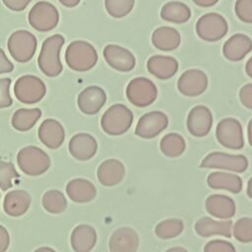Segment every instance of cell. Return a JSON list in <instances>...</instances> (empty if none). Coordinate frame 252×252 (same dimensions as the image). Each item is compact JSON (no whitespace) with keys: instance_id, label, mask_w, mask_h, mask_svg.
<instances>
[{"instance_id":"1","label":"cell","mask_w":252,"mask_h":252,"mask_svg":"<svg viewBox=\"0 0 252 252\" xmlns=\"http://www.w3.org/2000/svg\"><path fill=\"white\" fill-rule=\"evenodd\" d=\"M64 42L65 38L61 34H53L43 41L37 64L45 76L57 77L62 72L63 66L60 61V51Z\"/></svg>"},{"instance_id":"2","label":"cell","mask_w":252,"mask_h":252,"mask_svg":"<svg viewBox=\"0 0 252 252\" xmlns=\"http://www.w3.org/2000/svg\"><path fill=\"white\" fill-rule=\"evenodd\" d=\"M65 61L70 69L77 72H86L96 64L97 52L90 42L74 40L66 48Z\"/></svg>"},{"instance_id":"3","label":"cell","mask_w":252,"mask_h":252,"mask_svg":"<svg viewBox=\"0 0 252 252\" xmlns=\"http://www.w3.org/2000/svg\"><path fill=\"white\" fill-rule=\"evenodd\" d=\"M133 119V113L127 106L116 103L108 107L102 114L100 125L106 134L119 136L130 129Z\"/></svg>"},{"instance_id":"4","label":"cell","mask_w":252,"mask_h":252,"mask_svg":"<svg viewBox=\"0 0 252 252\" xmlns=\"http://www.w3.org/2000/svg\"><path fill=\"white\" fill-rule=\"evenodd\" d=\"M17 162L20 169L30 176L43 174L51 164L49 156L35 146H28L21 149L17 155Z\"/></svg>"},{"instance_id":"5","label":"cell","mask_w":252,"mask_h":252,"mask_svg":"<svg viewBox=\"0 0 252 252\" xmlns=\"http://www.w3.org/2000/svg\"><path fill=\"white\" fill-rule=\"evenodd\" d=\"M37 41L35 36L26 30H19L9 36L7 47L11 56L20 63L30 61L36 50Z\"/></svg>"},{"instance_id":"6","label":"cell","mask_w":252,"mask_h":252,"mask_svg":"<svg viewBox=\"0 0 252 252\" xmlns=\"http://www.w3.org/2000/svg\"><path fill=\"white\" fill-rule=\"evenodd\" d=\"M14 94L21 102L33 104L44 97L46 87L40 78L34 75H24L16 81Z\"/></svg>"},{"instance_id":"7","label":"cell","mask_w":252,"mask_h":252,"mask_svg":"<svg viewBox=\"0 0 252 252\" xmlns=\"http://www.w3.org/2000/svg\"><path fill=\"white\" fill-rule=\"evenodd\" d=\"M28 20L34 30L49 32L58 25L59 12L53 4L47 1H38L30 10Z\"/></svg>"},{"instance_id":"8","label":"cell","mask_w":252,"mask_h":252,"mask_svg":"<svg viewBox=\"0 0 252 252\" xmlns=\"http://www.w3.org/2000/svg\"><path fill=\"white\" fill-rule=\"evenodd\" d=\"M126 96L135 106L146 107L151 105L158 96L156 85L148 78L137 77L126 87Z\"/></svg>"},{"instance_id":"9","label":"cell","mask_w":252,"mask_h":252,"mask_svg":"<svg viewBox=\"0 0 252 252\" xmlns=\"http://www.w3.org/2000/svg\"><path fill=\"white\" fill-rule=\"evenodd\" d=\"M226 20L218 13H207L199 18L196 23L198 36L206 41H218L227 32Z\"/></svg>"},{"instance_id":"10","label":"cell","mask_w":252,"mask_h":252,"mask_svg":"<svg viewBox=\"0 0 252 252\" xmlns=\"http://www.w3.org/2000/svg\"><path fill=\"white\" fill-rule=\"evenodd\" d=\"M216 137L220 145L231 150H240L244 146L242 126L232 117L223 118L218 123Z\"/></svg>"},{"instance_id":"11","label":"cell","mask_w":252,"mask_h":252,"mask_svg":"<svg viewBox=\"0 0 252 252\" xmlns=\"http://www.w3.org/2000/svg\"><path fill=\"white\" fill-rule=\"evenodd\" d=\"M201 167L225 169L233 172H243L248 167V160L242 155H229L213 152L207 155L200 164Z\"/></svg>"},{"instance_id":"12","label":"cell","mask_w":252,"mask_h":252,"mask_svg":"<svg viewBox=\"0 0 252 252\" xmlns=\"http://www.w3.org/2000/svg\"><path fill=\"white\" fill-rule=\"evenodd\" d=\"M168 125V118L161 111H151L140 117L135 134L143 139H152L160 134Z\"/></svg>"},{"instance_id":"13","label":"cell","mask_w":252,"mask_h":252,"mask_svg":"<svg viewBox=\"0 0 252 252\" xmlns=\"http://www.w3.org/2000/svg\"><path fill=\"white\" fill-rule=\"evenodd\" d=\"M208 87L207 75L199 69H189L182 73L177 82L178 91L187 96L202 94Z\"/></svg>"},{"instance_id":"14","label":"cell","mask_w":252,"mask_h":252,"mask_svg":"<svg viewBox=\"0 0 252 252\" xmlns=\"http://www.w3.org/2000/svg\"><path fill=\"white\" fill-rule=\"evenodd\" d=\"M103 57L111 68L120 72H129L136 65L134 54L117 44H107L103 48Z\"/></svg>"},{"instance_id":"15","label":"cell","mask_w":252,"mask_h":252,"mask_svg":"<svg viewBox=\"0 0 252 252\" xmlns=\"http://www.w3.org/2000/svg\"><path fill=\"white\" fill-rule=\"evenodd\" d=\"M186 125L193 136L204 137L212 129L213 114L205 105L194 106L188 113Z\"/></svg>"},{"instance_id":"16","label":"cell","mask_w":252,"mask_h":252,"mask_svg":"<svg viewBox=\"0 0 252 252\" xmlns=\"http://www.w3.org/2000/svg\"><path fill=\"white\" fill-rule=\"evenodd\" d=\"M106 102L105 92L97 86H90L84 89L78 95L77 103L84 114H96Z\"/></svg>"},{"instance_id":"17","label":"cell","mask_w":252,"mask_h":252,"mask_svg":"<svg viewBox=\"0 0 252 252\" xmlns=\"http://www.w3.org/2000/svg\"><path fill=\"white\" fill-rule=\"evenodd\" d=\"M69 152L73 158L85 161L91 159L97 151V142L88 133H78L69 141Z\"/></svg>"},{"instance_id":"18","label":"cell","mask_w":252,"mask_h":252,"mask_svg":"<svg viewBox=\"0 0 252 252\" xmlns=\"http://www.w3.org/2000/svg\"><path fill=\"white\" fill-rule=\"evenodd\" d=\"M139 235L131 227L117 228L109 238L110 252H136L139 247Z\"/></svg>"},{"instance_id":"19","label":"cell","mask_w":252,"mask_h":252,"mask_svg":"<svg viewBox=\"0 0 252 252\" xmlns=\"http://www.w3.org/2000/svg\"><path fill=\"white\" fill-rule=\"evenodd\" d=\"M40 142L51 150L58 149L64 142L65 130L56 119L47 118L40 124L37 132Z\"/></svg>"},{"instance_id":"20","label":"cell","mask_w":252,"mask_h":252,"mask_svg":"<svg viewBox=\"0 0 252 252\" xmlns=\"http://www.w3.org/2000/svg\"><path fill=\"white\" fill-rule=\"evenodd\" d=\"M252 50L251 38L243 33L231 35L222 46L224 57L230 61L242 60Z\"/></svg>"},{"instance_id":"21","label":"cell","mask_w":252,"mask_h":252,"mask_svg":"<svg viewBox=\"0 0 252 252\" xmlns=\"http://www.w3.org/2000/svg\"><path fill=\"white\" fill-rule=\"evenodd\" d=\"M125 175L124 164L115 158L102 161L97 167L96 176L98 181L104 186H114L119 184Z\"/></svg>"},{"instance_id":"22","label":"cell","mask_w":252,"mask_h":252,"mask_svg":"<svg viewBox=\"0 0 252 252\" xmlns=\"http://www.w3.org/2000/svg\"><path fill=\"white\" fill-rule=\"evenodd\" d=\"M96 239V231L92 225L79 224L71 233V247L75 252H90L94 247Z\"/></svg>"},{"instance_id":"23","label":"cell","mask_w":252,"mask_h":252,"mask_svg":"<svg viewBox=\"0 0 252 252\" xmlns=\"http://www.w3.org/2000/svg\"><path fill=\"white\" fill-rule=\"evenodd\" d=\"M31 195L25 190H12L8 192L4 198V212L11 217L23 216L31 206Z\"/></svg>"},{"instance_id":"24","label":"cell","mask_w":252,"mask_h":252,"mask_svg":"<svg viewBox=\"0 0 252 252\" xmlns=\"http://www.w3.org/2000/svg\"><path fill=\"white\" fill-rule=\"evenodd\" d=\"M147 68L155 77L161 80H167L178 71V62L171 56L154 55L148 59Z\"/></svg>"},{"instance_id":"25","label":"cell","mask_w":252,"mask_h":252,"mask_svg":"<svg viewBox=\"0 0 252 252\" xmlns=\"http://www.w3.org/2000/svg\"><path fill=\"white\" fill-rule=\"evenodd\" d=\"M206 210L213 217L221 220H228L235 214V203L228 196L215 194L207 198Z\"/></svg>"},{"instance_id":"26","label":"cell","mask_w":252,"mask_h":252,"mask_svg":"<svg viewBox=\"0 0 252 252\" xmlns=\"http://www.w3.org/2000/svg\"><path fill=\"white\" fill-rule=\"evenodd\" d=\"M195 230L202 237H210L212 235L230 237L232 222L231 220H215L211 218L204 217L195 223Z\"/></svg>"},{"instance_id":"27","label":"cell","mask_w":252,"mask_h":252,"mask_svg":"<svg viewBox=\"0 0 252 252\" xmlns=\"http://www.w3.org/2000/svg\"><path fill=\"white\" fill-rule=\"evenodd\" d=\"M68 197L76 203H88L94 199L96 189L94 185L84 178H75L66 185Z\"/></svg>"},{"instance_id":"28","label":"cell","mask_w":252,"mask_h":252,"mask_svg":"<svg viewBox=\"0 0 252 252\" xmlns=\"http://www.w3.org/2000/svg\"><path fill=\"white\" fill-rule=\"evenodd\" d=\"M154 46L161 51H172L176 49L180 42L181 36L177 30L170 27H159L152 34Z\"/></svg>"},{"instance_id":"29","label":"cell","mask_w":252,"mask_h":252,"mask_svg":"<svg viewBox=\"0 0 252 252\" xmlns=\"http://www.w3.org/2000/svg\"><path fill=\"white\" fill-rule=\"evenodd\" d=\"M208 185L217 190H225L231 193H239L242 189V179L233 173L215 171L207 178Z\"/></svg>"},{"instance_id":"30","label":"cell","mask_w":252,"mask_h":252,"mask_svg":"<svg viewBox=\"0 0 252 252\" xmlns=\"http://www.w3.org/2000/svg\"><path fill=\"white\" fill-rule=\"evenodd\" d=\"M191 17L190 8L179 1H170L165 3L160 9V18L164 21L183 24L186 23Z\"/></svg>"},{"instance_id":"31","label":"cell","mask_w":252,"mask_h":252,"mask_svg":"<svg viewBox=\"0 0 252 252\" xmlns=\"http://www.w3.org/2000/svg\"><path fill=\"white\" fill-rule=\"evenodd\" d=\"M40 116L41 110L37 107L19 108L13 114L11 124L15 130L26 132L31 130L35 125Z\"/></svg>"},{"instance_id":"32","label":"cell","mask_w":252,"mask_h":252,"mask_svg":"<svg viewBox=\"0 0 252 252\" xmlns=\"http://www.w3.org/2000/svg\"><path fill=\"white\" fill-rule=\"evenodd\" d=\"M161 153L168 158H176L183 154L186 143L183 137L177 133H168L162 137L159 143Z\"/></svg>"},{"instance_id":"33","label":"cell","mask_w":252,"mask_h":252,"mask_svg":"<svg viewBox=\"0 0 252 252\" xmlns=\"http://www.w3.org/2000/svg\"><path fill=\"white\" fill-rule=\"evenodd\" d=\"M42 206L50 214H61L67 208V200L59 190H48L42 196Z\"/></svg>"},{"instance_id":"34","label":"cell","mask_w":252,"mask_h":252,"mask_svg":"<svg viewBox=\"0 0 252 252\" xmlns=\"http://www.w3.org/2000/svg\"><path fill=\"white\" fill-rule=\"evenodd\" d=\"M184 228V224L181 220L168 219L158 222L156 225L155 233L161 239H169L178 236Z\"/></svg>"},{"instance_id":"35","label":"cell","mask_w":252,"mask_h":252,"mask_svg":"<svg viewBox=\"0 0 252 252\" xmlns=\"http://www.w3.org/2000/svg\"><path fill=\"white\" fill-rule=\"evenodd\" d=\"M134 4L135 0H104L106 12L116 19L127 16L132 11Z\"/></svg>"},{"instance_id":"36","label":"cell","mask_w":252,"mask_h":252,"mask_svg":"<svg viewBox=\"0 0 252 252\" xmlns=\"http://www.w3.org/2000/svg\"><path fill=\"white\" fill-rule=\"evenodd\" d=\"M19 177V173L12 162L0 160V189L3 191L10 189L15 185Z\"/></svg>"},{"instance_id":"37","label":"cell","mask_w":252,"mask_h":252,"mask_svg":"<svg viewBox=\"0 0 252 252\" xmlns=\"http://www.w3.org/2000/svg\"><path fill=\"white\" fill-rule=\"evenodd\" d=\"M232 233L236 240L242 243L252 241V219L241 218L236 220L232 227Z\"/></svg>"},{"instance_id":"38","label":"cell","mask_w":252,"mask_h":252,"mask_svg":"<svg viewBox=\"0 0 252 252\" xmlns=\"http://www.w3.org/2000/svg\"><path fill=\"white\" fill-rule=\"evenodd\" d=\"M234 12L240 21L252 24V0H236Z\"/></svg>"},{"instance_id":"39","label":"cell","mask_w":252,"mask_h":252,"mask_svg":"<svg viewBox=\"0 0 252 252\" xmlns=\"http://www.w3.org/2000/svg\"><path fill=\"white\" fill-rule=\"evenodd\" d=\"M10 78H1L0 79V108L9 107L13 103V99L10 95Z\"/></svg>"},{"instance_id":"40","label":"cell","mask_w":252,"mask_h":252,"mask_svg":"<svg viewBox=\"0 0 252 252\" xmlns=\"http://www.w3.org/2000/svg\"><path fill=\"white\" fill-rule=\"evenodd\" d=\"M204 252H235V248L225 240L215 239L206 244Z\"/></svg>"},{"instance_id":"41","label":"cell","mask_w":252,"mask_h":252,"mask_svg":"<svg viewBox=\"0 0 252 252\" xmlns=\"http://www.w3.org/2000/svg\"><path fill=\"white\" fill-rule=\"evenodd\" d=\"M239 98L245 107L252 109V84L244 85L240 89Z\"/></svg>"},{"instance_id":"42","label":"cell","mask_w":252,"mask_h":252,"mask_svg":"<svg viewBox=\"0 0 252 252\" xmlns=\"http://www.w3.org/2000/svg\"><path fill=\"white\" fill-rule=\"evenodd\" d=\"M3 4L14 12H21L27 8L32 0H2Z\"/></svg>"},{"instance_id":"43","label":"cell","mask_w":252,"mask_h":252,"mask_svg":"<svg viewBox=\"0 0 252 252\" xmlns=\"http://www.w3.org/2000/svg\"><path fill=\"white\" fill-rule=\"evenodd\" d=\"M14 70L13 63L7 58L4 50L0 48V74L10 73Z\"/></svg>"},{"instance_id":"44","label":"cell","mask_w":252,"mask_h":252,"mask_svg":"<svg viewBox=\"0 0 252 252\" xmlns=\"http://www.w3.org/2000/svg\"><path fill=\"white\" fill-rule=\"evenodd\" d=\"M10 244V236L8 230L0 224V252H5Z\"/></svg>"},{"instance_id":"45","label":"cell","mask_w":252,"mask_h":252,"mask_svg":"<svg viewBox=\"0 0 252 252\" xmlns=\"http://www.w3.org/2000/svg\"><path fill=\"white\" fill-rule=\"evenodd\" d=\"M196 5L201 7H211L219 2V0H192Z\"/></svg>"},{"instance_id":"46","label":"cell","mask_w":252,"mask_h":252,"mask_svg":"<svg viewBox=\"0 0 252 252\" xmlns=\"http://www.w3.org/2000/svg\"><path fill=\"white\" fill-rule=\"evenodd\" d=\"M63 6L68 7V8H73L76 7L81 0H58Z\"/></svg>"},{"instance_id":"47","label":"cell","mask_w":252,"mask_h":252,"mask_svg":"<svg viewBox=\"0 0 252 252\" xmlns=\"http://www.w3.org/2000/svg\"><path fill=\"white\" fill-rule=\"evenodd\" d=\"M245 71H246V74L252 78V57H250L248 59V61L246 62V65H245Z\"/></svg>"},{"instance_id":"48","label":"cell","mask_w":252,"mask_h":252,"mask_svg":"<svg viewBox=\"0 0 252 252\" xmlns=\"http://www.w3.org/2000/svg\"><path fill=\"white\" fill-rule=\"evenodd\" d=\"M247 135H248L249 144L252 146V119L249 121L247 126Z\"/></svg>"},{"instance_id":"49","label":"cell","mask_w":252,"mask_h":252,"mask_svg":"<svg viewBox=\"0 0 252 252\" xmlns=\"http://www.w3.org/2000/svg\"><path fill=\"white\" fill-rule=\"evenodd\" d=\"M33 252H56L54 249L47 247V246H43V247H39L36 250H34Z\"/></svg>"},{"instance_id":"50","label":"cell","mask_w":252,"mask_h":252,"mask_svg":"<svg viewBox=\"0 0 252 252\" xmlns=\"http://www.w3.org/2000/svg\"><path fill=\"white\" fill-rule=\"evenodd\" d=\"M165 252H188L186 249H184V248H182V247H179V246H177V247H172V248H169V249H167Z\"/></svg>"},{"instance_id":"51","label":"cell","mask_w":252,"mask_h":252,"mask_svg":"<svg viewBox=\"0 0 252 252\" xmlns=\"http://www.w3.org/2000/svg\"><path fill=\"white\" fill-rule=\"evenodd\" d=\"M247 195L252 199V177L248 180L247 183Z\"/></svg>"},{"instance_id":"52","label":"cell","mask_w":252,"mask_h":252,"mask_svg":"<svg viewBox=\"0 0 252 252\" xmlns=\"http://www.w3.org/2000/svg\"><path fill=\"white\" fill-rule=\"evenodd\" d=\"M0 197H1V196H0Z\"/></svg>"}]
</instances>
